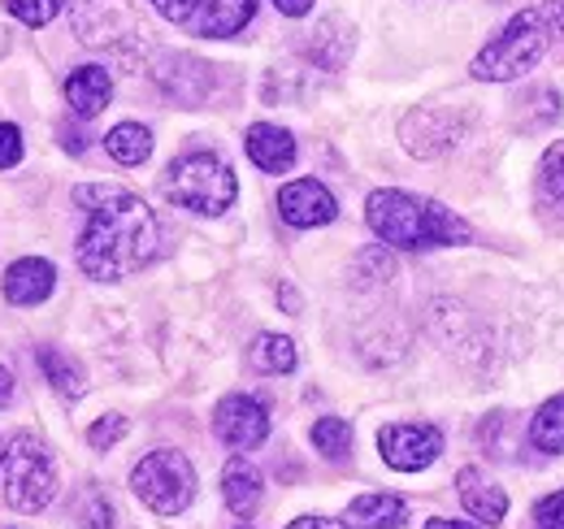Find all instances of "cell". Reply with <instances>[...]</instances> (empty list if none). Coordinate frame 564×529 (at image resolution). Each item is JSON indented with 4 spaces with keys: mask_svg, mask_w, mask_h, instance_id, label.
I'll use <instances>...</instances> for the list:
<instances>
[{
    "mask_svg": "<svg viewBox=\"0 0 564 529\" xmlns=\"http://www.w3.org/2000/svg\"><path fill=\"white\" fill-rule=\"evenodd\" d=\"M365 222L382 244H391L400 252L456 248V244L474 239L469 222L456 217L452 208H443L434 199L409 196V192H395V187H382V192L365 199Z\"/></svg>",
    "mask_w": 564,
    "mask_h": 529,
    "instance_id": "obj_2",
    "label": "cell"
},
{
    "mask_svg": "<svg viewBox=\"0 0 564 529\" xmlns=\"http://www.w3.org/2000/svg\"><path fill=\"white\" fill-rule=\"evenodd\" d=\"M274 4H279V13H286V18H304L313 9V0H274Z\"/></svg>",
    "mask_w": 564,
    "mask_h": 529,
    "instance_id": "obj_34",
    "label": "cell"
},
{
    "mask_svg": "<svg viewBox=\"0 0 564 529\" xmlns=\"http://www.w3.org/2000/svg\"><path fill=\"white\" fill-rule=\"evenodd\" d=\"M534 529H564V490L534 504Z\"/></svg>",
    "mask_w": 564,
    "mask_h": 529,
    "instance_id": "obj_28",
    "label": "cell"
},
{
    "mask_svg": "<svg viewBox=\"0 0 564 529\" xmlns=\"http://www.w3.org/2000/svg\"><path fill=\"white\" fill-rule=\"evenodd\" d=\"M9 396H13V374H9L4 365H0V408L9 403Z\"/></svg>",
    "mask_w": 564,
    "mask_h": 529,
    "instance_id": "obj_36",
    "label": "cell"
},
{
    "mask_svg": "<svg viewBox=\"0 0 564 529\" xmlns=\"http://www.w3.org/2000/svg\"><path fill=\"white\" fill-rule=\"evenodd\" d=\"M425 529H482V526H474V521H447V517H434V521H425Z\"/></svg>",
    "mask_w": 564,
    "mask_h": 529,
    "instance_id": "obj_35",
    "label": "cell"
},
{
    "mask_svg": "<svg viewBox=\"0 0 564 529\" xmlns=\"http://www.w3.org/2000/svg\"><path fill=\"white\" fill-rule=\"evenodd\" d=\"M378 452L395 473H422L443 456V430L438 425H417V421L382 425L378 430Z\"/></svg>",
    "mask_w": 564,
    "mask_h": 529,
    "instance_id": "obj_7",
    "label": "cell"
},
{
    "mask_svg": "<svg viewBox=\"0 0 564 529\" xmlns=\"http://www.w3.org/2000/svg\"><path fill=\"white\" fill-rule=\"evenodd\" d=\"M156 83H161V91H165L170 100H178V105H200V100L209 96V66L196 62V57L170 53V57H161V66H156Z\"/></svg>",
    "mask_w": 564,
    "mask_h": 529,
    "instance_id": "obj_12",
    "label": "cell"
},
{
    "mask_svg": "<svg viewBox=\"0 0 564 529\" xmlns=\"http://www.w3.org/2000/svg\"><path fill=\"white\" fill-rule=\"evenodd\" d=\"M78 517H83V529H109V521H113L109 504H105L96 490L87 495V508H78Z\"/></svg>",
    "mask_w": 564,
    "mask_h": 529,
    "instance_id": "obj_30",
    "label": "cell"
},
{
    "mask_svg": "<svg viewBox=\"0 0 564 529\" xmlns=\"http://www.w3.org/2000/svg\"><path fill=\"white\" fill-rule=\"evenodd\" d=\"M243 148H248L252 165L265 170V174H286L291 161H295V139H291V131L270 127V122H257L248 131V139H243Z\"/></svg>",
    "mask_w": 564,
    "mask_h": 529,
    "instance_id": "obj_16",
    "label": "cell"
},
{
    "mask_svg": "<svg viewBox=\"0 0 564 529\" xmlns=\"http://www.w3.org/2000/svg\"><path fill=\"white\" fill-rule=\"evenodd\" d=\"M74 31L83 44L118 48V40H127V31H135V18L127 13L122 0H74Z\"/></svg>",
    "mask_w": 564,
    "mask_h": 529,
    "instance_id": "obj_9",
    "label": "cell"
},
{
    "mask_svg": "<svg viewBox=\"0 0 564 529\" xmlns=\"http://www.w3.org/2000/svg\"><path fill=\"white\" fill-rule=\"evenodd\" d=\"M152 4H156V13H161V18L183 22V26H187V22L196 18V9H200V0H152Z\"/></svg>",
    "mask_w": 564,
    "mask_h": 529,
    "instance_id": "obj_31",
    "label": "cell"
},
{
    "mask_svg": "<svg viewBox=\"0 0 564 529\" xmlns=\"http://www.w3.org/2000/svg\"><path fill=\"white\" fill-rule=\"evenodd\" d=\"M543 18H547L552 35H561L564 40V0H547V4H543Z\"/></svg>",
    "mask_w": 564,
    "mask_h": 529,
    "instance_id": "obj_32",
    "label": "cell"
},
{
    "mask_svg": "<svg viewBox=\"0 0 564 529\" xmlns=\"http://www.w3.org/2000/svg\"><path fill=\"white\" fill-rule=\"evenodd\" d=\"M530 443L547 456H564V396L547 399L534 417H530Z\"/></svg>",
    "mask_w": 564,
    "mask_h": 529,
    "instance_id": "obj_21",
    "label": "cell"
},
{
    "mask_svg": "<svg viewBox=\"0 0 564 529\" xmlns=\"http://www.w3.org/2000/svg\"><path fill=\"white\" fill-rule=\"evenodd\" d=\"M252 13H257V0H200L187 26L205 40H226V35H239L252 22Z\"/></svg>",
    "mask_w": 564,
    "mask_h": 529,
    "instance_id": "obj_14",
    "label": "cell"
},
{
    "mask_svg": "<svg viewBox=\"0 0 564 529\" xmlns=\"http://www.w3.org/2000/svg\"><path fill=\"white\" fill-rule=\"evenodd\" d=\"M547 48H552V26H547L543 9H521L474 57L469 74L482 78V83H512V78H521V74L539 66L547 57Z\"/></svg>",
    "mask_w": 564,
    "mask_h": 529,
    "instance_id": "obj_3",
    "label": "cell"
},
{
    "mask_svg": "<svg viewBox=\"0 0 564 529\" xmlns=\"http://www.w3.org/2000/svg\"><path fill=\"white\" fill-rule=\"evenodd\" d=\"M221 499H226V508L235 517H252L261 508V473L243 456H235L221 468Z\"/></svg>",
    "mask_w": 564,
    "mask_h": 529,
    "instance_id": "obj_18",
    "label": "cell"
},
{
    "mask_svg": "<svg viewBox=\"0 0 564 529\" xmlns=\"http://www.w3.org/2000/svg\"><path fill=\"white\" fill-rule=\"evenodd\" d=\"M66 100H70V109L83 122L96 118V114H105L109 100H113V78H109V69L78 66L70 78H66Z\"/></svg>",
    "mask_w": 564,
    "mask_h": 529,
    "instance_id": "obj_15",
    "label": "cell"
},
{
    "mask_svg": "<svg viewBox=\"0 0 564 529\" xmlns=\"http://www.w3.org/2000/svg\"><path fill=\"white\" fill-rule=\"evenodd\" d=\"M4 504L18 512H44L57 499V461L48 452V443H40L35 434H13V443H4Z\"/></svg>",
    "mask_w": 564,
    "mask_h": 529,
    "instance_id": "obj_5",
    "label": "cell"
},
{
    "mask_svg": "<svg viewBox=\"0 0 564 529\" xmlns=\"http://www.w3.org/2000/svg\"><path fill=\"white\" fill-rule=\"evenodd\" d=\"M286 529H352L348 521H330V517H300V521H291Z\"/></svg>",
    "mask_w": 564,
    "mask_h": 529,
    "instance_id": "obj_33",
    "label": "cell"
},
{
    "mask_svg": "<svg viewBox=\"0 0 564 529\" xmlns=\"http://www.w3.org/2000/svg\"><path fill=\"white\" fill-rule=\"evenodd\" d=\"M127 434V417H118V412H109V417H100L91 430H87V443L96 447V452H105V447H113L118 439Z\"/></svg>",
    "mask_w": 564,
    "mask_h": 529,
    "instance_id": "obj_27",
    "label": "cell"
},
{
    "mask_svg": "<svg viewBox=\"0 0 564 529\" xmlns=\"http://www.w3.org/2000/svg\"><path fill=\"white\" fill-rule=\"evenodd\" d=\"M105 152L118 161V165H143L152 156V131L140 122H122L105 134Z\"/></svg>",
    "mask_w": 564,
    "mask_h": 529,
    "instance_id": "obj_20",
    "label": "cell"
},
{
    "mask_svg": "<svg viewBox=\"0 0 564 529\" xmlns=\"http://www.w3.org/2000/svg\"><path fill=\"white\" fill-rule=\"evenodd\" d=\"M313 447H317L322 456H330V461H344V456L352 452V425H348L344 417H322V421L313 425Z\"/></svg>",
    "mask_w": 564,
    "mask_h": 529,
    "instance_id": "obj_24",
    "label": "cell"
},
{
    "mask_svg": "<svg viewBox=\"0 0 564 529\" xmlns=\"http://www.w3.org/2000/svg\"><path fill=\"white\" fill-rule=\"evenodd\" d=\"M279 213L286 226H295V230H313V226L335 222L339 204H335V196H330L317 179H295V183H286V187L279 192Z\"/></svg>",
    "mask_w": 564,
    "mask_h": 529,
    "instance_id": "obj_10",
    "label": "cell"
},
{
    "mask_svg": "<svg viewBox=\"0 0 564 529\" xmlns=\"http://www.w3.org/2000/svg\"><path fill=\"white\" fill-rule=\"evenodd\" d=\"M40 369L48 374V382L62 391L66 399H78L87 391V382H83V369L74 365L66 352H57V347H40Z\"/></svg>",
    "mask_w": 564,
    "mask_h": 529,
    "instance_id": "obj_23",
    "label": "cell"
},
{
    "mask_svg": "<svg viewBox=\"0 0 564 529\" xmlns=\"http://www.w3.org/2000/svg\"><path fill=\"white\" fill-rule=\"evenodd\" d=\"M165 196L174 199L178 208L187 213H200V217H221L235 196H239V183H235V170L213 156V152H187L178 156L170 170H165Z\"/></svg>",
    "mask_w": 564,
    "mask_h": 529,
    "instance_id": "obj_4",
    "label": "cell"
},
{
    "mask_svg": "<svg viewBox=\"0 0 564 529\" xmlns=\"http://www.w3.org/2000/svg\"><path fill=\"white\" fill-rule=\"evenodd\" d=\"M0 461H4V443H0Z\"/></svg>",
    "mask_w": 564,
    "mask_h": 529,
    "instance_id": "obj_37",
    "label": "cell"
},
{
    "mask_svg": "<svg viewBox=\"0 0 564 529\" xmlns=\"http://www.w3.org/2000/svg\"><path fill=\"white\" fill-rule=\"evenodd\" d=\"M74 204L87 208V222L74 248V261L87 278L118 282L161 257V222L127 187H109V183L74 187Z\"/></svg>",
    "mask_w": 564,
    "mask_h": 529,
    "instance_id": "obj_1",
    "label": "cell"
},
{
    "mask_svg": "<svg viewBox=\"0 0 564 529\" xmlns=\"http://www.w3.org/2000/svg\"><path fill=\"white\" fill-rule=\"evenodd\" d=\"M456 490L469 517H478V526H503L508 517V495L503 486H495L482 468H460L456 473Z\"/></svg>",
    "mask_w": 564,
    "mask_h": 529,
    "instance_id": "obj_13",
    "label": "cell"
},
{
    "mask_svg": "<svg viewBox=\"0 0 564 529\" xmlns=\"http://www.w3.org/2000/svg\"><path fill=\"white\" fill-rule=\"evenodd\" d=\"M57 287V269L44 261V257H22L4 269V300L18 304V309H31V304H44Z\"/></svg>",
    "mask_w": 564,
    "mask_h": 529,
    "instance_id": "obj_11",
    "label": "cell"
},
{
    "mask_svg": "<svg viewBox=\"0 0 564 529\" xmlns=\"http://www.w3.org/2000/svg\"><path fill=\"white\" fill-rule=\"evenodd\" d=\"M409 521V504L400 495H356L348 504V526L352 529H400Z\"/></svg>",
    "mask_w": 564,
    "mask_h": 529,
    "instance_id": "obj_17",
    "label": "cell"
},
{
    "mask_svg": "<svg viewBox=\"0 0 564 529\" xmlns=\"http://www.w3.org/2000/svg\"><path fill=\"white\" fill-rule=\"evenodd\" d=\"M22 161V131L13 122H0V170H13Z\"/></svg>",
    "mask_w": 564,
    "mask_h": 529,
    "instance_id": "obj_29",
    "label": "cell"
},
{
    "mask_svg": "<svg viewBox=\"0 0 564 529\" xmlns=\"http://www.w3.org/2000/svg\"><path fill=\"white\" fill-rule=\"evenodd\" d=\"M352 44H356L352 26H348L344 18H326V22L313 31V40H308V57L322 69H339L352 57Z\"/></svg>",
    "mask_w": 564,
    "mask_h": 529,
    "instance_id": "obj_19",
    "label": "cell"
},
{
    "mask_svg": "<svg viewBox=\"0 0 564 529\" xmlns=\"http://www.w3.org/2000/svg\"><path fill=\"white\" fill-rule=\"evenodd\" d=\"M300 365V352L286 334H257L252 343V369L257 374H291Z\"/></svg>",
    "mask_w": 564,
    "mask_h": 529,
    "instance_id": "obj_22",
    "label": "cell"
},
{
    "mask_svg": "<svg viewBox=\"0 0 564 529\" xmlns=\"http://www.w3.org/2000/svg\"><path fill=\"white\" fill-rule=\"evenodd\" d=\"M213 430L226 447L235 452H252L270 439V408L252 396H226L217 403V417H213Z\"/></svg>",
    "mask_w": 564,
    "mask_h": 529,
    "instance_id": "obj_8",
    "label": "cell"
},
{
    "mask_svg": "<svg viewBox=\"0 0 564 529\" xmlns=\"http://www.w3.org/2000/svg\"><path fill=\"white\" fill-rule=\"evenodd\" d=\"M62 4H66V0H4V9H9L18 22H26V26H48V22L62 13Z\"/></svg>",
    "mask_w": 564,
    "mask_h": 529,
    "instance_id": "obj_26",
    "label": "cell"
},
{
    "mask_svg": "<svg viewBox=\"0 0 564 529\" xmlns=\"http://www.w3.org/2000/svg\"><path fill=\"white\" fill-rule=\"evenodd\" d=\"M539 192L547 199H564V139H556L539 161Z\"/></svg>",
    "mask_w": 564,
    "mask_h": 529,
    "instance_id": "obj_25",
    "label": "cell"
},
{
    "mask_svg": "<svg viewBox=\"0 0 564 529\" xmlns=\"http://www.w3.org/2000/svg\"><path fill=\"white\" fill-rule=\"evenodd\" d=\"M131 490L156 517H178L196 499V468L183 452H170V447L148 452L131 473Z\"/></svg>",
    "mask_w": 564,
    "mask_h": 529,
    "instance_id": "obj_6",
    "label": "cell"
}]
</instances>
